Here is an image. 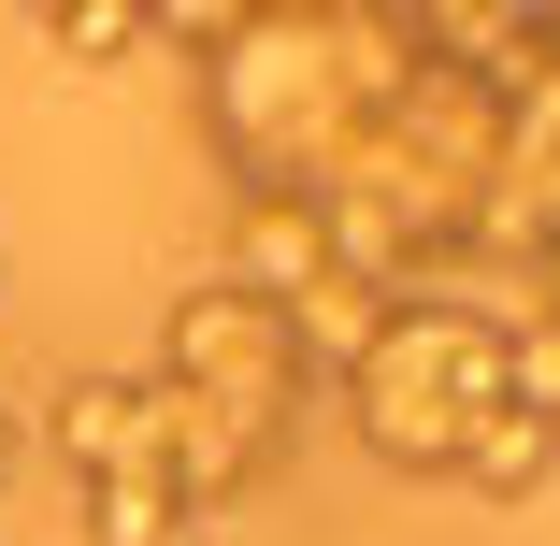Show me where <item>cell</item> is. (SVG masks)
Instances as JSON below:
<instances>
[{"label": "cell", "instance_id": "7a4b0ae2", "mask_svg": "<svg viewBox=\"0 0 560 546\" xmlns=\"http://www.w3.org/2000/svg\"><path fill=\"white\" fill-rule=\"evenodd\" d=\"M489 403H503V332L460 316V302H388L374 360L346 374V417H360V446L388 475H445Z\"/></svg>", "mask_w": 560, "mask_h": 546}, {"label": "cell", "instance_id": "52a82bcc", "mask_svg": "<svg viewBox=\"0 0 560 546\" xmlns=\"http://www.w3.org/2000/svg\"><path fill=\"white\" fill-rule=\"evenodd\" d=\"M546 475H560V431L517 417V403H489V417L460 431V461H445V489H475V503H532Z\"/></svg>", "mask_w": 560, "mask_h": 546}, {"label": "cell", "instance_id": "ba28073f", "mask_svg": "<svg viewBox=\"0 0 560 546\" xmlns=\"http://www.w3.org/2000/svg\"><path fill=\"white\" fill-rule=\"evenodd\" d=\"M86 546H201V518H187L173 475H101L86 489Z\"/></svg>", "mask_w": 560, "mask_h": 546}, {"label": "cell", "instance_id": "30bf717a", "mask_svg": "<svg viewBox=\"0 0 560 546\" xmlns=\"http://www.w3.org/2000/svg\"><path fill=\"white\" fill-rule=\"evenodd\" d=\"M245 15H231V0H173V15H144V44H187V58H215V44H231Z\"/></svg>", "mask_w": 560, "mask_h": 546}, {"label": "cell", "instance_id": "5b68a950", "mask_svg": "<svg viewBox=\"0 0 560 546\" xmlns=\"http://www.w3.org/2000/svg\"><path fill=\"white\" fill-rule=\"evenodd\" d=\"M215 288H245V302H302V288H330V216L288 201V187H245V201H231V274H215Z\"/></svg>", "mask_w": 560, "mask_h": 546}, {"label": "cell", "instance_id": "7c38bea8", "mask_svg": "<svg viewBox=\"0 0 560 546\" xmlns=\"http://www.w3.org/2000/svg\"><path fill=\"white\" fill-rule=\"evenodd\" d=\"M15 446H30V431H15V417H0V475H15Z\"/></svg>", "mask_w": 560, "mask_h": 546}, {"label": "cell", "instance_id": "9c48e42d", "mask_svg": "<svg viewBox=\"0 0 560 546\" xmlns=\"http://www.w3.org/2000/svg\"><path fill=\"white\" fill-rule=\"evenodd\" d=\"M44 44H58L72 72H116V58H144V15H130V0H58Z\"/></svg>", "mask_w": 560, "mask_h": 546}, {"label": "cell", "instance_id": "6da1fadb", "mask_svg": "<svg viewBox=\"0 0 560 546\" xmlns=\"http://www.w3.org/2000/svg\"><path fill=\"white\" fill-rule=\"evenodd\" d=\"M402 72H417V15H374V0L245 15L201 58V116H215V159H231V201L245 187L330 201L346 159H360V130L402 101Z\"/></svg>", "mask_w": 560, "mask_h": 546}, {"label": "cell", "instance_id": "8992f818", "mask_svg": "<svg viewBox=\"0 0 560 546\" xmlns=\"http://www.w3.org/2000/svg\"><path fill=\"white\" fill-rule=\"evenodd\" d=\"M288 316V360H302V388H346L360 360H374V332H388V288H302V302H273Z\"/></svg>", "mask_w": 560, "mask_h": 546}, {"label": "cell", "instance_id": "8fae6325", "mask_svg": "<svg viewBox=\"0 0 560 546\" xmlns=\"http://www.w3.org/2000/svg\"><path fill=\"white\" fill-rule=\"evenodd\" d=\"M532 316H546V332H560V259H546V274H532Z\"/></svg>", "mask_w": 560, "mask_h": 546}, {"label": "cell", "instance_id": "277c9868", "mask_svg": "<svg viewBox=\"0 0 560 546\" xmlns=\"http://www.w3.org/2000/svg\"><path fill=\"white\" fill-rule=\"evenodd\" d=\"M44 446L101 489V475H159V374H72L44 403Z\"/></svg>", "mask_w": 560, "mask_h": 546}, {"label": "cell", "instance_id": "3957f363", "mask_svg": "<svg viewBox=\"0 0 560 546\" xmlns=\"http://www.w3.org/2000/svg\"><path fill=\"white\" fill-rule=\"evenodd\" d=\"M159 388H187V403H245V417H288V403H302L288 316L245 302V288H187V302L159 316Z\"/></svg>", "mask_w": 560, "mask_h": 546}]
</instances>
